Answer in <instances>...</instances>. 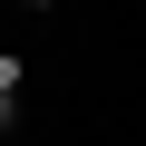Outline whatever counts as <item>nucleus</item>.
I'll return each instance as SVG.
<instances>
[{"mask_svg":"<svg viewBox=\"0 0 146 146\" xmlns=\"http://www.w3.org/2000/svg\"><path fill=\"white\" fill-rule=\"evenodd\" d=\"M20 98H29V58H10V68H0V136L20 127Z\"/></svg>","mask_w":146,"mask_h":146,"instance_id":"f257e3e1","label":"nucleus"}]
</instances>
